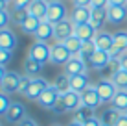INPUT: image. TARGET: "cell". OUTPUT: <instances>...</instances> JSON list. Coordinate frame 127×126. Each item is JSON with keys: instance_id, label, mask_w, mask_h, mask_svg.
I'll use <instances>...</instances> for the list:
<instances>
[{"instance_id": "8d00e7d4", "label": "cell", "mask_w": 127, "mask_h": 126, "mask_svg": "<svg viewBox=\"0 0 127 126\" xmlns=\"http://www.w3.org/2000/svg\"><path fill=\"white\" fill-rule=\"evenodd\" d=\"M7 22H11V15H9V11H0V30H4V28H7Z\"/></svg>"}, {"instance_id": "1f68e13d", "label": "cell", "mask_w": 127, "mask_h": 126, "mask_svg": "<svg viewBox=\"0 0 127 126\" xmlns=\"http://www.w3.org/2000/svg\"><path fill=\"white\" fill-rule=\"evenodd\" d=\"M11 15V22L17 24V26H22L26 17H28V9H22V7H15L13 6V11H9Z\"/></svg>"}, {"instance_id": "30bf717a", "label": "cell", "mask_w": 127, "mask_h": 126, "mask_svg": "<svg viewBox=\"0 0 127 126\" xmlns=\"http://www.w3.org/2000/svg\"><path fill=\"white\" fill-rule=\"evenodd\" d=\"M64 19H66V6H64L63 2H50L46 20H50L52 24H57Z\"/></svg>"}, {"instance_id": "d6a6232c", "label": "cell", "mask_w": 127, "mask_h": 126, "mask_svg": "<svg viewBox=\"0 0 127 126\" xmlns=\"http://www.w3.org/2000/svg\"><path fill=\"white\" fill-rule=\"evenodd\" d=\"M111 80L114 82V85L118 89H127V71H124V69H120Z\"/></svg>"}, {"instance_id": "6da1fadb", "label": "cell", "mask_w": 127, "mask_h": 126, "mask_svg": "<svg viewBox=\"0 0 127 126\" xmlns=\"http://www.w3.org/2000/svg\"><path fill=\"white\" fill-rule=\"evenodd\" d=\"M28 58L39 61L41 65H46L48 61H52V46L44 41H35L28 50Z\"/></svg>"}, {"instance_id": "e575fe53", "label": "cell", "mask_w": 127, "mask_h": 126, "mask_svg": "<svg viewBox=\"0 0 127 126\" xmlns=\"http://www.w3.org/2000/svg\"><path fill=\"white\" fill-rule=\"evenodd\" d=\"M9 106H11L9 95H6V93H2V91H0V115H4V113H6Z\"/></svg>"}, {"instance_id": "d4e9b609", "label": "cell", "mask_w": 127, "mask_h": 126, "mask_svg": "<svg viewBox=\"0 0 127 126\" xmlns=\"http://www.w3.org/2000/svg\"><path fill=\"white\" fill-rule=\"evenodd\" d=\"M94 111H96V110H92V108L81 106L79 110H76V111L72 113V121H74V123H79V124H85L89 119H92V117L96 115Z\"/></svg>"}, {"instance_id": "cb8c5ba5", "label": "cell", "mask_w": 127, "mask_h": 126, "mask_svg": "<svg viewBox=\"0 0 127 126\" xmlns=\"http://www.w3.org/2000/svg\"><path fill=\"white\" fill-rule=\"evenodd\" d=\"M109 22L107 17V9H92V17H90V24L94 26L96 30H103V26Z\"/></svg>"}, {"instance_id": "83f0119b", "label": "cell", "mask_w": 127, "mask_h": 126, "mask_svg": "<svg viewBox=\"0 0 127 126\" xmlns=\"http://www.w3.org/2000/svg\"><path fill=\"white\" fill-rule=\"evenodd\" d=\"M42 67H44V65H41L39 61H35L32 58H26V61H24V72L28 76H32V78L39 76V72L42 71Z\"/></svg>"}, {"instance_id": "4fadbf2b", "label": "cell", "mask_w": 127, "mask_h": 126, "mask_svg": "<svg viewBox=\"0 0 127 126\" xmlns=\"http://www.w3.org/2000/svg\"><path fill=\"white\" fill-rule=\"evenodd\" d=\"M107 17L111 24H122L127 19V6H118V4H111L107 7Z\"/></svg>"}, {"instance_id": "7bdbcfd3", "label": "cell", "mask_w": 127, "mask_h": 126, "mask_svg": "<svg viewBox=\"0 0 127 126\" xmlns=\"http://www.w3.org/2000/svg\"><path fill=\"white\" fill-rule=\"evenodd\" d=\"M17 126H39V124L35 123L32 117H26V119H24V121H20V123L17 124Z\"/></svg>"}, {"instance_id": "f546056e", "label": "cell", "mask_w": 127, "mask_h": 126, "mask_svg": "<svg viewBox=\"0 0 127 126\" xmlns=\"http://www.w3.org/2000/svg\"><path fill=\"white\" fill-rule=\"evenodd\" d=\"M63 45L68 48V52L72 56H77V54H79V50H81V46H83V41H81L79 37L72 35V37H68L66 41H63Z\"/></svg>"}, {"instance_id": "603a6c76", "label": "cell", "mask_w": 127, "mask_h": 126, "mask_svg": "<svg viewBox=\"0 0 127 126\" xmlns=\"http://www.w3.org/2000/svg\"><path fill=\"white\" fill-rule=\"evenodd\" d=\"M120 117H122V111L111 106V108H107V110H105L103 113L99 115V119H101V123H103V124H107V126H114L118 121H120Z\"/></svg>"}, {"instance_id": "ba28073f", "label": "cell", "mask_w": 127, "mask_h": 126, "mask_svg": "<svg viewBox=\"0 0 127 126\" xmlns=\"http://www.w3.org/2000/svg\"><path fill=\"white\" fill-rule=\"evenodd\" d=\"M81 102H83V106L92 108V110H98V108L101 106V98H99V95H98L96 84L94 85H89V87L81 93Z\"/></svg>"}, {"instance_id": "e0dca14e", "label": "cell", "mask_w": 127, "mask_h": 126, "mask_svg": "<svg viewBox=\"0 0 127 126\" xmlns=\"http://www.w3.org/2000/svg\"><path fill=\"white\" fill-rule=\"evenodd\" d=\"M64 72H66L68 76L83 74V72H87V63L83 61L79 56H72V58H70V61L64 65Z\"/></svg>"}, {"instance_id": "f907efd6", "label": "cell", "mask_w": 127, "mask_h": 126, "mask_svg": "<svg viewBox=\"0 0 127 126\" xmlns=\"http://www.w3.org/2000/svg\"><path fill=\"white\" fill-rule=\"evenodd\" d=\"M48 2H61V0H48Z\"/></svg>"}, {"instance_id": "2e32d148", "label": "cell", "mask_w": 127, "mask_h": 126, "mask_svg": "<svg viewBox=\"0 0 127 126\" xmlns=\"http://www.w3.org/2000/svg\"><path fill=\"white\" fill-rule=\"evenodd\" d=\"M96 46H98V50H105V52H111V48L114 46V33L111 32H103V30H99L98 33H96V39H94Z\"/></svg>"}, {"instance_id": "f6af8a7d", "label": "cell", "mask_w": 127, "mask_h": 126, "mask_svg": "<svg viewBox=\"0 0 127 126\" xmlns=\"http://www.w3.org/2000/svg\"><path fill=\"white\" fill-rule=\"evenodd\" d=\"M120 63H122V69H124V71H127V52L120 58Z\"/></svg>"}, {"instance_id": "5bb4252c", "label": "cell", "mask_w": 127, "mask_h": 126, "mask_svg": "<svg viewBox=\"0 0 127 126\" xmlns=\"http://www.w3.org/2000/svg\"><path fill=\"white\" fill-rule=\"evenodd\" d=\"M90 17H92V7H77V6H74V9H72L68 19L76 26H79V24L90 22Z\"/></svg>"}, {"instance_id": "52a82bcc", "label": "cell", "mask_w": 127, "mask_h": 126, "mask_svg": "<svg viewBox=\"0 0 127 126\" xmlns=\"http://www.w3.org/2000/svg\"><path fill=\"white\" fill-rule=\"evenodd\" d=\"M4 117H6V121L9 124H19L20 121H24L26 117V108L22 102H11V106L7 108V111L4 113Z\"/></svg>"}, {"instance_id": "60d3db41", "label": "cell", "mask_w": 127, "mask_h": 126, "mask_svg": "<svg viewBox=\"0 0 127 126\" xmlns=\"http://www.w3.org/2000/svg\"><path fill=\"white\" fill-rule=\"evenodd\" d=\"M83 126H103V123H101V119H99V117H96V115H94L92 119H89Z\"/></svg>"}, {"instance_id": "816d5d0a", "label": "cell", "mask_w": 127, "mask_h": 126, "mask_svg": "<svg viewBox=\"0 0 127 126\" xmlns=\"http://www.w3.org/2000/svg\"><path fill=\"white\" fill-rule=\"evenodd\" d=\"M52 126H63V124H52Z\"/></svg>"}, {"instance_id": "9a60e30c", "label": "cell", "mask_w": 127, "mask_h": 126, "mask_svg": "<svg viewBox=\"0 0 127 126\" xmlns=\"http://www.w3.org/2000/svg\"><path fill=\"white\" fill-rule=\"evenodd\" d=\"M48 7H50V2H48V0H33L32 6L28 7V15L37 17L39 20H44L48 17Z\"/></svg>"}, {"instance_id": "7c38bea8", "label": "cell", "mask_w": 127, "mask_h": 126, "mask_svg": "<svg viewBox=\"0 0 127 126\" xmlns=\"http://www.w3.org/2000/svg\"><path fill=\"white\" fill-rule=\"evenodd\" d=\"M111 59H112V58H111V54H109V52H105V50H96L94 54H92V58H90L89 65H90V69L101 72L103 69L111 63Z\"/></svg>"}, {"instance_id": "681fc988", "label": "cell", "mask_w": 127, "mask_h": 126, "mask_svg": "<svg viewBox=\"0 0 127 126\" xmlns=\"http://www.w3.org/2000/svg\"><path fill=\"white\" fill-rule=\"evenodd\" d=\"M68 126H83V124H79V123H74V121H72V123H70Z\"/></svg>"}, {"instance_id": "9c48e42d", "label": "cell", "mask_w": 127, "mask_h": 126, "mask_svg": "<svg viewBox=\"0 0 127 126\" xmlns=\"http://www.w3.org/2000/svg\"><path fill=\"white\" fill-rule=\"evenodd\" d=\"M127 52V32L125 30H120V32L114 33V46L111 48V58H122Z\"/></svg>"}, {"instance_id": "8fae6325", "label": "cell", "mask_w": 127, "mask_h": 126, "mask_svg": "<svg viewBox=\"0 0 127 126\" xmlns=\"http://www.w3.org/2000/svg\"><path fill=\"white\" fill-rule=\"evenodd\" d=\"M72 58V54L68 52V48L63 43H55L52 46V63L54 65H66Z\"/></svg>"}, {"instance_id": "ffe728a7", "label": "cell", "mask_w": 127, "mask_h": 126, "mask_svg": "<svg viewBox=\"0 0 127 126\" xmlns=\"http://www.w3.org/2000/svg\"><path fill=\"white\" fill-rule=\"evenodd\" d=\"M54 32H55V26L50 22V20H41V24H39L37 32H35V39L37 41H44L48 43L52 37H54Z\"/></svg>"}, {"instance_id": "ab89813d", "label": "cell", "mask_w": 127, "mask_h": 126, "mask_svg": "<svg viewBox=\"0 0 127 126\" xmlns=\"http://www.w3.org/2000/svg\"><path fill=\"white\" fill-rule=\"evenodd\" d=\"M33 0H13V6L15 7H22V9H28L30 6H32Z\"/></svg>"}, {"instance_id": "4dcf8cb0", "label": "cell", "mask_w": 127, "mask_h": 126, "mask_svg": "<svg viewBox=\"0 0 127 126\" xmlns=\"http://www.w3.org/2000/svg\"><path fill=\"white\" fill-rule=\"evenodd\" d=\"M39 24H41V20H39L37 17H32V15H28V17H26V20H24V24L20 26V28H22V32L35 35V32H37Z\"/></svg>"}, {"instance_id": "277c9868", "label": "cell", "mask_w": 127, "mask_h": 126, "mask_svg": "<svg viewBox=\"0 0 127 126\" xmlns=\"http://www.w3.org/2000/svg\"><path fill=\"white\" fill-rule=\"evenodd\" d=\"M20 80H22V76H20L19 72H15V71H7L6 78H4L2 84H0V91H2V93H6V95L19 93Z\"/></svg>"}, {"instance_id": "836d02e7", "label": "cell", "mask_w": 127, "mask_h": 126, "mask_svg": "<svg viewBox=\"0 0 127 126\" xmlns=\"http://www.w3.org/2000/svg\"><path fill=\"white\" fill-rule=\"evenodd\" d=\"M66 104H64V98H63V95L59 97V100L55 102V106H54V110H52V113H55V115H63V113H66Z\"/></svg>"}, {"instance_id": "f1b7e54d", "label": "cell", "mask_w": 127, "mask_h": 126, "mask_svg": "<svg viewBox=\"0 0 127 126\" xmlns=\"http://www.w3.org/2000/svg\"><path fill=\"white\" fill-rule=\"evenodd\" d=\"M54 85H55V89H57V91H59L61 95L68 93V91H70V76L66 74V72H63V74H59L57 78H55Z\"/></svg>"}, {"instance_id": "7402d4cb", "label": "cell", "mask_w": 127, "mask_h": 126, "mask_svg": "<svg viewBox=\"0 0 127 126\" xmlns=\"http://www.w3.org/2000/svg\"><path fill=\"white\" fill-rule=\"evenodd\" d=\"M63 98H64V104H66V110L68 111H76V110H79V108L83 106V102H81V95L79 93H76V91H68V93H64L63 95Z\"/></svg>"}, {"instance_id": "d590c367", "label": "cell", "mask_w": 127, "mask_h": 126, "mask_svg": "<svg viewBox=\"0 0 127 126\" xmlns=\"http://www.w3.org/2000/svg\"><path fill=\"white\" fill-rule=\"evenodd\" d=\"M13 59V52L6 50V48H0V65H7Z\"/></svg>"}, {"instance_id": "c3c4849f", "label": "cell", "mask_w": 127, "mask_h": 126, "mask_svg": "<svg viewBox=\"0 0 127 126\" xmlns=\"http://www.w3.org/2000/svg\"><path fill=\"white\" fill-rule=\"evenodd\" d=\"M6 0H0V11H4V9H6Z\"/></svg>"}, {"instance_id": "8992f818", "label": "cell", "mask_w": 127, "mask_h": 126, "mask_svg": "<svg viewBox=\"0 0 127 126\" xmlns=\"http://www.w3.org/2000/svg\"><path fill=\"white\" fill-rule=\"evenodd\" d=\"M59 97H61V93L55 89L54 84H50V85L46 87V91L39 97L37 104H39L41 108H44V110H50V111H52V110H54V106H55V102L59 100Z\"/></svg>"}, {"instance_id": "484cf974", "label": "cell", "mask_w": 127, "mask_h": 126, "mask_svg": "<svg viewBox=\"0 0 127 126\" xmlns=\"http://www.w3.org/2000/svg\"><path fill=\"white\" fill-rule=\"evenodd\" d=\"M111 106L116 108V110H120L122 113H125L127 111V89H118V93H116V97L112 98Z\"/></svg>"}, {"instance_id": "bcb514c9", "label": "cell", "mask_w": 127, "mask_h": 126, "mask_svg": "<svg viewBox=\"0 0 127 126\" xmlns=\"http://www.w3.org/2000/svg\"><path fill=\"white\" fill-rule=\"evenodd\" d=\"M7 74V71H6V65H0V84H2V80L6 78Z\"/></svg>"}, {"instance_id": "3957f363", "label": "cell", "mask_w": 127, "mask_h": 126, "mask_svg": "<svg viewBox=\"0 0 127 126\" xmlns=\"http://www.w3.org/2000/svg\"><path fill=\"white\" fill-rule=\"evenodd\" d=\"M48 85H50V84H48L46 78L35 76V78H32V82H30V87H28V91L24 93V97L28 98V100H35V102H37L39 97H41V95L46 91Z\"/></svg>"}, {"instance_id": "d6986e66", "label": "cell", "mask_w": 127, "mask_h": 126, "mask_svg": "<svg viewBox=\"0 0 127 126\" xmlns=\"http://www.w3.org/2000/svg\"><path fill=\"white\" fill-rule=\"evenodd\" d=\"M90 84V78L89 72H83V74H76V76H70V91H76V93H83Z\"/></svg>"}, {"instance_id": "5b68a950", "label": "cell", "mask_w": 127, "mask_h": 126, "mask_svg": "<svg viewBox=\"0 0 127 126\" xmlns=\"http://www.w3.org/2000/svg\"><path fill=\"white\" fill-rule=\"evenodd\" d=\"M54 26H55L54 39H55L57 43L66 41V39H68V37H72V35H74V32H76V24H74L70 19H64V20H61V22L54 24Z\"/></svg>"}, {"instance_id": "11a10c76", "label": "cell", "mask_w": 127, "mask_h": 126, "mask_svg": "<svg viewBox=\"0 0 127 126\" xmlns=\"http://www.w3.org/2000/svg\"><path fill=\"white\" fill-rule=\"evenodd\" d=\"M125 113H127V111H125Z\"/></svg>"}, {"instance_id": "7dc6e473", "label": "cell", "mask_w": 127, "mask_h": 126, "mask_svg": "<svg viewBox=\"0 0 127 126\" xmlns=\"http://www.w3.org/2000/svg\"><path fill=\"white\" fill-rule=\"evenodd\" d=\"M111 4H118V6H127V0H109V6Z\"/></svg>"}, {"instance_id": "f5cc1de1", "label": "cell", "mask_w": 127, "mask_h": 126, "mask_svg": "<svg viewBox=\"0 0 127 126\" xmlns=\"http://www.w3.org/2000/svg\"><path fill=\"white\" fill-rule=\"evenodd\" d=\"M6 2H13V0H6Z\"/></svg>"}, {"instance_id": "db71d44e", "label": "cell", "mask_w": 127, "mask_h": 126, "mask_svg": "<svg viewBox=\"0 0 127 126\" xmlns=\"http://www.w3.org/2000/svg\"><path fill=\"white\" fill-rule=\"evenodd\" d=\"M103 126H107V124H103Z\"/></svg>"}, {"instance_id": "44dd1931", "label": "cell", "mask_w": 127, "mask_h": 126, "mask_svg": "<svg viewBox=\"0 0 127 126\" xmlns=\"http://www.w3.org/2000/svg\"><path fill=\"white\" fill-rule=\"evenodd\" d=\"M96 33H98V30H96L90 22H87V24L76 26V32H74V35L79 37L81 41L85 43V41H94V39H96Z\"/></svg>"}, {"instance_id": "4316f807", "label": "cell", "mask_w": 127, "mask_h": 126, "mask_svg": "<svg viewBox=\"0 0 127 126\" xmlns=\"http://www.w3.org/2000/svg\"><path fill=\"white\" fill-rule=\"evenodd\" d=\"M98 50V46H96V43L94 41H85L83 43V46H81V50H79V58L85 61L87 65H89V61H90V58H92V54Z\"/></svg>"}, {"instance_id": "ee69618b", "label": "cell", "mask_w": 127, "mask_h": 126, "mask_svg": "<svg viewBox=\"0 0 127 126\" xmlns=\"http://www.w3.org/2000/svg\"><path fill=\"white\" fill-rule=\"evenodd\" d=\"M114 126H127V113H122L120 121H118V123H116Z\"/></svg>"}, {"instance_id": "ac0fdd59", "label": "cell", "mask_w": 127, "mask_h": 126, "mask_svg": "<svg viewBox=\"0 0 127 126\" xmlns=\"http://www.w3.org/2000/svg\"><path fill=\"white\" fill-rule=\"evenodd\" d=\"M17 45H19V39H17L15 32H11L9 28H4L0 30V48H6V50H15Z\"/></svg>"}, {"instance_id": "9f6ffc18", "label": "cell", "mask_w": 127, "mask_h": 126, "mask_svg": "<svg viewBox=\"0 0 127 126\" xmlns=\"http://www.w3.org/2000/svg\"><path fill=\"white\" fill-rule=\"evenodd\" d=\"M0 126H2V124H0Z\"/></svg>"}, {"instance_id": "b9f144b4", "label": "cell", "mask_w": 127, "mask_h": 126, "mask_svg": "<svg viewBox=\"0 0 127 126\" xmlns=\"http://www.w3.org/2000/svg\"><path fill=\"white\" fill-rule=\"evenodd\" d=\"M74 6L77 7H90V4H92V0H72Z\"/></svg>"}, {"instance_id": "7a4b0ae2", "label": "cell", "mask_w": 127, "mask_h": 126, "mask_svg": "<svg viewBox=\"0 0 127 126\" xmlns=\"http://www.w3.org/2000/svg\"><path fill=\"white\" fill-rule=\"evenodd\" d=\"M96 89H98V95L101 98V104H111L112 98L116 97L118 87L114 85V82L111 78H101V80L96 84Z\"/></svg>"}, {"instance_id": "74e56055", "label": "cell", "mask_w": 127, "mask_h": 126, "mask_svg": "<svg viewBox=\"0 0 127 126\" xmlns=\"http://www.w3.org/2000/svg\"><path fill=\"white\" fill-rule=\"evenodd\" d=\"M30 82H32V76L24 74V76H22V80H20V87H19V93H20V95H24L26 91H28V87H30Z\"/></svg>"}, {"instance_id": "f35d334b", "label": "cell", "mask_w": 127, "mask_h": 126, "mask_svg": "<svg viewBox=\"0 0 127 126\" xmlns=\"http://www.w3.org/2000/svg\"><path fill=\"white\" fill-rule=\"evenodd\" d=\"M90 7H92V9H107L109 7V0H92Z\"/></svg>"}]
</instances>
